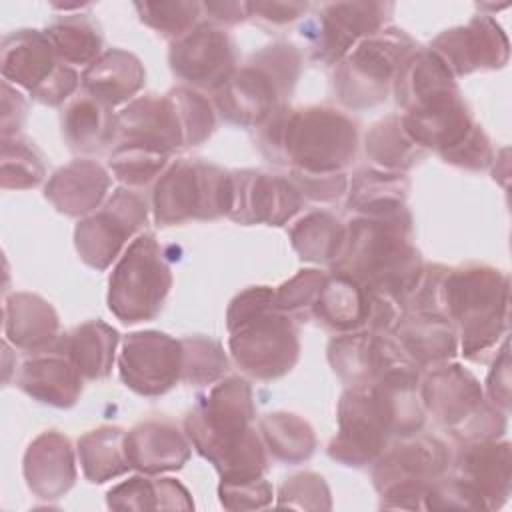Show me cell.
I'll list each match as a JSON object with an SVG mask.
<instances>
[{
    "mask_svg": "<svg viewBox=\"0 0 512 512\" xmlns=\"http://www.w3.org/2000/svg\"><path fill=\"white\" fill-rule=\"evenodd\" d=\"M488 394L494 402V406L502 408L504 412L508 410L510 404V358H508V344L504 342L494 368L488 376Z\"/></svg>",
    "mask_w": 512,
    "mask_h": 512,
    "instance_id": "cell-46",
    "label": "cell"
},
{
    "mask_svg": "<svg viewBox=\"0 0 512 512\" xmlns=\"http://www.w3.org/2000/svg\"><path fill=\"white\" fill-rule=\"evenodd\" d=\"M226 370L220 346L206 338L182 340V376L188 382H212Z\"/></svg>",
    "mask_w": 512,
    "mask_h": 512,
    "instance_id": "cell-38",
    "label": "cell"
},
{
    "mask_svg": "<svg viewBox=\"0 0 512 512\" xmlns=\"http://www.w3.org/2000/svg\"><path fill=\"white\" fill-rule=\"evenodd\" d=\"M78 452L84 474L92 482H104L130 468L126 436L118 428H100L82 436Z\"/></svg>",
    "mask_w": 512,
    "mask_h": 512,
    "instance_id": "cell-30",
    "label": "cell"
},
{
    "mask_svg": "<svg viewBox=\"0 0 512 512\" xmlns=\"http://www.w3.org/2000/svg\"><path fill=\"white\" fill-rule=\"evenodd\" d=\"M170 96L176 104L186 144L202 142L210 134L214 124L208 102L188 90H178V92H172Z\"/></svg>",
    "mask_w": 512,
    "mask_h": 512,
    "instance_id": "cell-40",
    "label": "cell"
},
{
    "mask_svg": "<svg viewBox=\"0 0 512 512\" xmlns=\"http://www.w3.org/2000/svg\"><path fill=\"white\" fill-rule=\"evenodd\" d=\"M422 392L436 418L466 440H492L504 430L506 418L498 406L484 400L476 378L458 364L430 372Z\"/></svg>",
    "mask_w": 512,
    "mask_h": 512,
    "instance_id": "cell-6",
    "label": "cell"
},
{
    "mask_svg": "<svg viewBox=\"0 0 512 512\" xmlns=\"http://www.w3.org/2000/svg\"><path fill=\"white\" fill-rule=\"evenodd\" d=\"M144 70L140 62L122 50L106 52L84 72V86L102 104H118L140 90Z\"/></svg>",
    "mask_w": 512,
    "mask_h": 512,
    "instance_id": "cell-27",
    "label": "cell"
},
{
    "mask_svg": "<svg viewBox=\"0 0 512 512\" xmlns=\"http://www.w3.org/2000/svg\"><path fill=\"white\" fill-rule=\"evenodd\" d=\"M324 280L326 278L316 270L300 272L274 294V306L280 310H298L302 306H314Z\"/></svg>",
    "mask_w": 512,
    "mask_h": 512,
    "instance_id": "cell-43",
    "label": "cell"
},
{
    "mask_svg": "<svg viewBox=\"0 0 512 512\" xmlns=\"http://www.w3.org/2000/svg\"><path fill=\"white\" fill-rule=\"evenodd\" d=\"M170 282V270L160 258L154 236L144 234L132 242L110 278V310L122 322L152 318L160 310Z\"/></svg>",
    "mask_w": 512,
    "mask_h": 512,
    "instance_id": "cell-8",
    "label": "cell"
},
{
    "mask_svg": "<svg viewBox=\"0 0 512 512\" xmlns=\"http://www.w3.org/2000/svg\"><path fill=\"white\" fill-rule=\"evenodd\" d=\"M442 154L446 160H450L458 166H466V168H484L492 160V150H490L488 138L476 126H472V130L454 148H450Z\"/></svg>",
    "mask_w": 512,
    "mask_h": 512,
    "instance_id": "cell-45",
    "label": "cell"
},
{
    "mask_svg": "<svg viewBox=\"0 0 512 512\" xmlns=\"http://www.w3.org/2000/svg\"><path fill=\"white\" fill-rule=\"evenodd\" d=\"M280 498H282L280 506H292V502L300 498V502L296 504L300 508H328L326 504L320 502V498H328V490L322 478L316 474H300L290 478L282 486Z\"/></svg>",
    "mask_w": 512,
    "mask_h": 512,
    "instance_id": "cell-44",
    "label": "cell"
},
{
    "mask_svg": "<svg viewBox=\"0 0 512 512\" xmlns=\"http://www.w3.org/2000/svg\"><path fill=\"white\" fill-rule=\"evenodd\" d=\"M26 478L42 498H58L74 482L70 444L56 432L42 434L26 454Z\"/></svg>",
    "mask_w": 512,
    "mask_h": 512,
    "instance_id": "cell-20",
    "label": "cell"
},
{
    "mask_svg": "<svg viewBox=\"0 0 512 512\" xmlns=\"http://www.w3.org/2000/svg\"><path fill=\"white\" fill-rule=\"evenodd\" d=\"M264 438L280 460H302L312 454L314 436L306 422L294 414H268L262 420Z\"/></svg>",
    "mask_w": 512,
    "mask_h": 512,
    "instance_id": "cell-35",
    "label": "cell"
},
{
    "mask_svg": "<svg viewBox=\"0 0 512 512\" xmlns=\"http://www.w3.org/2000/svg\"><path fill=\"white\" fill-rule=\"evenodd\" d=\"M64 128L74 148L96 150L108 142V138L114 134L116 124L102 102L82 98L66 110Z\"/></svg>",
    "mask_w": 512,
    "mask_h": 512,
    "instance_id": "cell-32",
    "label": "cell"
},
{
    "mask_svg": "<svg viewBox=\"0 0 512 512\" xmlns=\"http://www.w3.org/2000/svg\"><path fill=\"white\" fill-rule=\"evenodd\" d=\"M366 152L384 166H408L416 152V142L406 134L402 120L392 116L376 124L366 136Z\"/></svg>",
    "mask_w": 512,
    "mask_h": 512,
    "instance_id": "cell-37",
    "label": "cell"
},
{
    "mask_svg": "<svg viewBox=\"0 0 512 512\" xmlns=\"http://www.w3.org/2000/svg\"><path fill=\"white\" fill-rule=\"evenodd\" d=\"M448 320L458 324L468 358L486 352L508 326V278L488 266L454 270L438 286Z\"/></svg>",
    "mask_w": 512,
    "mask_h": 512,
    "instance_id": "cell-4",
    "label": "cell"
},
{
    "mask_svg": "<svg viewBox=\"0 0 512 512\" xmlns=\"http://www.w3.org/2000/svg\"><path fill=\"white\" fill-rule=\"evenodd\" d=\"M388 426L370 388L348 390L340 402V432L330 444V456L362 466L374 460L386 444Z\"/></svg>",
    "mask_w": 512,
    "mask_h": 512,
    "instance_id": "cell-13",
    "label": "cell"
},
{
    "mask_svg": "<svg viewBox=\"0 0 512 512\" xmlns=\"http://www.w3.org/2000/svg\"><path fill=\"white\" fill-rule=\"evenodd\" d=\"M250 386L230 378L212 388L200 406L188 416L186 428L200 454L222 472V480L262 476L266 456L252 420Z\"/></svg>",
    "mask_w": 512,
    "mask_h": 512,
    "instance_id": "cell-1",
    "label": "cell"
},
{
    "mask_svg": "<svg viewBox=\"0 0 512 512\" xmlns=\"http://www.w3.org/2000/svg\"><path fill=\"white\" fill-rule=\"evenodd\" d=\"M392 350L396 348L386 340L356 334L338 338L330 344V362L342 378L356 386H366L374 376H382L394 368Z\"/></svg>",
    "mask_w": 512,
    "mask_h": 512,
    "instance_id": "cell-23",
    "label": "cell"
},
{
    "mask_svg": "<svg viewBox=\"0 0 512 512\" xmlns=\"http://www.w3.org/2000/svg\"><path fill=\"white\" fill-rule=\"evenodd\" d=\"M14 46H4V76L26 86L36 98H44L64 74V64L54 62V48L46 36L24 30L12 38Z\"/></svg>",
    "mask_w": 512,
    "mask_h": 512,
    "instance_id": "cell-19",
    "label": "cell"
},
{
    "mask_svg": "<svg viewBox=\"0 0 512 512\" xmlns=\"http://www.w3.org/2000/svg\"><path fill=\"white\" fill-rule=\"evenodd\" d=\"M108 506L118 510L142 508H192L188 492L172 478L150 482L146 478H130L108 492Z\"/></svg>",
    "mask_w": 512,
    "mask_h": 512,
    "instance_id": "cell-31",
    "label": "cell"
},
{
    "mask_svg": "<svg viewBox=\"0 0 512 512\" xmlns=\"http://www.w3.org/2000/svg\"><path fill=\"white\" fill-rule=\"evenodd\" d=\"M400 212L356 220L338 272L358 280L362 286L384 296H402L418 284L420 260L406 242Z\"/></svg>",
    "mask_w": 512,
    "mask_h": 512,
    "instance_id": "cell-2",
    "label": "cell"
},
{
    "mask_svg": "<svg viewBox=\"0 0 512 512\" xmlns=\"http://www.w3.org/2000/svg\"><path fill=\"white\" fill-rule=\"evenodd\" d=\"M170 62L184 80L202 88H222L232 72V46L220 30L200 26L172 46Z\"/></svg>",
    "mask_w": 512,
    "mask_h": 512,
    "instance_id": "cell-16",
    "label": "cell"
},
{
    "mask_svg": "<svg viewBox=\"0 0 512 512\" xmlns=\"http://www.w3.org/2000/svg\"><path fill=\"white\" fill-rule=\"evenodd\" d=\"M116 330L102 322H88L76 328L62 344L68 360L88 378H102L110 372L114 360Z\"/></svg>",
    "mask_w": 512,
    "mask_h": 512,
    "instance_id": "cell-29",
    "label": "cell"
},
{
    "mask_svg": "<svg viewBox=\"0 0 512 512\" xmlns=\"http://www.w3.org/2000/svg\"><path fill=\"white\" fill-rule=\"evenodd\" d=\"M398 336L420 364L444 360L456 352V334L450 320L432 312L406 316L398 324Z\"/></svg>",
    "mask_w": 512,
    "mask_h": 512,
    "instance_id": "cell-28",
    "label": "cell"
},
{
    "mask_svg": "<svg viewBox=\"0 0 512 512\" xmlns=\"http://www.w3.org/2000/svg\"><path fill=\"white\" fill-rule=\"evenodd\" d=\"M374 292L362 286L358 280L336 272L324 280L318 298L314 302L316 314L334 328H356L364 320H370Z\"/></svg>",
    "mask_w": 512,
    "mask_h": 512,
    "instance_id": "cell-25",
    "label": "cell"
},
{
    "mask_svg": "<svg viewBox=\"0 0 512 512\" xmlns=\"http://www.w3.org/2000/svg\"><path fill=\"white\" fill-rule=\"evenodd\" d=\"M46 38L52 44L56 56H60L64 62L74 64H82L94 58L102 42L96 28L82 18H68L54 24L46 32Z\"/></svg>",
    "mask_w": 512,
    "mask_h": 512,
    "instance_id": "cell-36",
    "label": "cell"
},
{
    "mask_svg": "<svg viewBox=\"0 0 512 512\" xmlns=\"http://www.w3.org/2000/svg\"><path fill=\"white\" fill-rule=\"evenodd\" d=\"M126 456L130 466L154 474L180 468L188 458V446L176 428L146 422L126 436Z\"/></svg>",
    "mask_w": 512,
    "mask_h": 512,
    "instance_id": "cell-22",
    "label": "cell"
},
{
    "mask_svg": "<svg viewBox=\"0 0 512 512\" xmlns=\"http://www.w3.org/2000/svg\"><path fill=\"white\" fill-rule=\"evenodd\" d=\"M234 180L214 166L174 164L154 188V210L160 224L186 218H214L232 210Z\"/></svg>",
    "mask_w": 512,
    "mask_h": 512,
    "instance_id": "cell-7",
    "label": "cell"
},
{
    "mask_svg": "<svg viewBox=\"0 0 512 512\" xmlns=\"http://www.w3.org/2000/svg\"><path fill=\"white\" fill-rule=\"evenodd\" d=\"M238 182L230 210L236 220L282 224L300 206L298 190L284 178L252 172Z\"/></svg>",
    "mask_w": 512,
    "mask_h": 512,
    "instance_id": "cell-17",
    "label": "cell"
},
{
    "mask_svg": "<svg viewBox=\"0 0 512 512\" xmlns=\"http://www.w3.org/2000/svg\"><path fill=\"white\" fill-rule=\"evenodd\" d=\"M408 38L390 30L380 36H370L356 46L344 66L338 70L336 86L346 104H374L386 94V82L394 68L404 62Z\"/></svg>",
    "mask_w": 512,
    "mask_h": 512,
    "instance_id": "cell-10",
    "label": "cell"
},
{
    "mask_svg": "<svg viewBox=\"0 0 512 512\" xmlns=\"http://www.w3.org/2000/svg\"><path fill=\"white\" fill-rule=\"evenodd\" d=\"M108 174L94 162H74L54 174L46 196L66 214L90 212L106 194Z\"/></svg>",
    "mask_w": 512,
    "mask_h": 512,
    "instance_id": "cell-24",
    "label": "cell"
},
{
    "mask_svg": "<svg viewBox=\"0 0 512 512\" xmlns=\"http://www.w3.org/2000/svg\"><path fill=\"white\" fill-rule=\"evenodd\" d=\"M124 382L140 394H162L182 374V342L162 332L130 334L120 356Z\"/></svg>",
    "mask_w": 512,
    "mask_h": 512,
    "instance_id": "cell-12",
    "label": "cell"
},
{
    "mask_svg": "<svg viewBox=\"0 0 512 512\" xmlns=\"http://www.w3.org/2000/svg\"><path fill=\"white\" fill-rule=\"evenodd\" d=\"M450 454L436 438H420L416 442L396 446L384 456L374 472L376 488L390 502L384 506L422 508L428 488L446 470Z\"/></svg>",
    "mask_w": 512,
    "mask_h": 512,
    "instance_id": "cell-9",
    "label": "cell"
},
{
    "mask_svg": "<svg viewBox=\"0 0 512 512\" xmlns=\"http://www.w3.org/2000/svg\"><path fill=\"white\" fill-rule=\"evenodd\" d=\"M166 156L168 154L140 144H122L112 154L110 166L120 180L128 184H144L162 168Z\"/></svg>",
    "mask_w": 512,
    "mask_h": 512,
    "instance_id": "cell-39",
    "label": "cell"
},
{
    "mask_svg": "<svg viewBox=\"0 0 512 512\" xmlns=\"http://www.w3.org/2000/svg\"><path fill=\"white\" fill-rule=\"evenodd\" d=\"M256 12H260L264 18L274 20V22H286L296 18L300 10L306 8V4H282V2H272V4H250Z\"/></svg>",
    "mask_w": 512,
    "mask_h": 512,
    "instance_id": "cell-47",
    "label": "cell"
},
{
    "mask_svg": "<svg viewBox=\"0 0 512 512\" xmlns=\"http://www.w3.org/2000/svg\"><path fill=\"white\" fill-rule=\"evenodd\" d=\"M16 316L8 320V334L20 346H40L54 338L56 314L52 308L34 296H16Z\"/></svg>",
    "mask_w": 512,
    "mask_h": 512,
    "instance_id": "cell-34",
    "label": "cell"
},
{
    "mask_svg": "<svg viewBox=\"0 0 512 512\" xmlns=\"http://www.w3.org/2000/svg\"><path fill=\"white\" fill-rule=\"evenodd\" d=\"M344 228L330 214H310L292 230L294 248L304 260H330L344 246Z\"/></svg>",
    "mask_w": 512,
    "mask_h": 512,
    "instance_id": "cell-33",
    "label": "cell"
},
{
    "mask_svg": "<svg viewBox=\"0 0 512 512\" xmlns=\"http://www.w3.org/2000/svg\"><path fill=\"white\" fill-rule=\"evenodd\" d=\"M274 292L252 288L240 294L228 310V328L234 332L230 348L236 362L256 378H276L298 358V338L292 322L270 312Z\"/></svg>",
    "mask_w": 512,
    "mask_h": 512,
    "instance_id": "cell-3",
    "label": "cell"
},
{
    "mask_svg": "<svg viewBox=\"0 0 512 512\" xmlns=\"http://www.w3.org/2000/svg\"><path fill=\"white\" fill-rule=\"evenodd\" d=\"M510 444L468 440L454 462V480L464 486L484 510L500 508L510 494Z\"/></svg>",
    "mask_w": 512,
    "mask_h": 512,
    "instance_id": "cell-15",
    "label": "cell"
},
{
    "mask_svg": "<svg viewBox=\"0 0 512 512\" xmlns=\"http://www.w3.org/2000/svg\"><path fill=\"white\" fill-rule=\"evenodd\" d=\"M142 20L164 34H184L198 14L194 2H144L136 4Z\"/></svg>",
    "mask_w": 512,
    "mask_h": 512,
    "instance_id": "cell-41",
    "label": "cell"
},
{
    "mask_svg": "<svg viewBox=\"0 0 512 512\" xmlns=\"http://www.w3.org/2000/svg\"><path fill=\"white\" fill-rule=\"evenodd\" d=\"M220 498L226 508H260L270 502L272 490L262 476L222 480Z\"/></svg>",
    "mask_w": 512,
    "mask_h": 512,
    "instance_id": "cell-42",
    "label": "cell"
},
{
    "mask_svg": "<svg viewBox=\"0 0 512 512\" xmlns=\"http://www.w3.org/2000/svg\"><path fill=\"white\" fill-rule=\"evenodd\" d=\"M280 88L284 86L274 80L270 68L256 64L230 76L216 102L222 116L230 122L258 124L272 112Z\"/></svg>",
    "mask_w": 512,
    "mask_h": 512,
    "instance_id": "cell-18",
    "label": "cell"
},
{
    "mask_svg": "<svg viewBox=\"0 0 512 512\" xmlns=\"http://www.w3.org/2000/svg\"><path fill=\"white\" fill-rule=\"evenodd\" d=\"M432 52L450 74L462 76L478 68H502L508 62V40L492 18L478 16L466 28L438 36Z\"/></svg>",
    "mask_w": 512,
    "mask_h": 512,
    "instance_id": "cell-14",
    "label": "cell"
},
{
    "mask_svg": "<svg viewBox=\"0 0 512 512\" xmlns=\"http://www.w3.org/2000/svg\"><path fill=\"white\" fill-rule=\"evenodd\" d=\"M20 386L28 394L54 406L74 404L82 390L80 372L68 358L58 354L28 360L22 368Z\"/></svg>",
    "mask_w": 512,
    "mask_h": 512,
    "instance_id": "cell-26",
    "label": "cell"
},
{
    "mask_svg": "<svg viewBox=\"0 0 512 512\" xmlns=\"http://www.w3.org/2000/svg\"><path fill=\"white\" fill-rule=\"evenodd\" d=\"M382 4H332L320 18L318 58L338 60L358 36L372 34L382 20Z\"/></svg>",
    "mask_w": 512,
    "mask_h": 512,
    "instance_id": "cell-21",
    "label": "cell"
},
{
    "mask_svg": "<svg viewBox=\"0 0 512 512\" xmlns=\"http://www.w3.org/2000/svg\"><path fill=\"white\" fill-rule=\"evenodd\" d=\"M268 144L304 172H336L356 150L354 124L326 108L298 110L270 124Z\"/></svg>",
    "mask_w": 512,
    "mask_h": 512,
    "instance_id": "cell-5",
    "label": "cell"
},
{
    "mask_svg": "<svg viewBox=\"0 0 512 512\" xmlns=\"http://www.w3.org/2000/svg\"><path fill=\"white\" fill-rule=\"evenodd\" d=\"M144 220V202L136 194L118 190L104 210L78 224L76 246L82 260L94 268H106Z\"/></svg>",
    "mask_w": 512,
    "mask_h": 512,
    "instance_id": "cell-11",
    "label": "cell"
}]
</instances>
